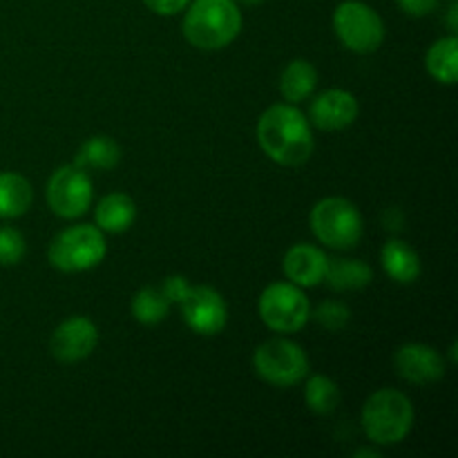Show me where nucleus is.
I'll return each instance as SVG.
<instances>
[{
	"label": "nucleus",
	"instance_id": "nucleus-1",
	"mask_svg": "<svg viewBox=\"0 0 458 458\" xmlns=\"http://www.w3.org/2000/svg\"><path fill=\"white\" fill-rule=\"evenodd\" d=\"M258 143L276 164L302 165L313 155L311 123L295 106L277 103L259 116Z\"/></svg>",
	"mask_w": 458,
	"mask_h": 458
},
{
	"label": "nucleus",
	"instance_id": "nucleus-2",
	"mask_svg": "<svg viewBox=\"0 0 458 458\" xmlns=\"http://www.w3.org/2000/svg\"><path fill=\"white\" fill-rule=\"evenodd\" d=\"M242 12L235 0H192L183 18V36L197 49L215 52L240 36Z\"/></svg>",
	"mask_w": 458,
	"mask_h": 458
},
{
	"label": "nucleus",
	"instance_id": "nucleus-3",
	"mask_svg": "<svg viewBox=\"0 0 458 458\" xmlns=\"http://www.w3.org/2000/svg\"><path fill=\"white\" fill-rule=\"evenodd\" d=\"M414 425V407L403 392L380 389L362 407V429L376 445H398Z\"/></svg>",
	"mask_w": 458,
	"mask_h": 458
},
{
	"label": "nucleus",
	"instance_id": "nucleus-4",
	"mask_svg": "<svg viewBox=\"0 0 458 458\" xmlns=\"http://www.w3.org/2000/svg\"><path fill=\"white\" fill-rule=\"evenodd\" d=\"M311 231L322 244L331 249L347 250L360 242L362 231V215L356 206L343 197H327L318 201L311 210Z\"/></svg>",
	"mask_w": 458,
	"mask_h": 458
},
{
	"label": "nucleus",
	"instance_id": "nucleus-5",
	"mask_svg": "<svg viewBox=\"0 0 458 458\" xmlns=\"http://www.w3.org/2000/svg\"><path fill=\"white\" fill-rule=\"evenodd\" d=\"M106 237L98 226L79 224L58 233L49 244V262L63 273L89 271L106 258Z\"/></svg>",
	"mask_w": 458,
	"mask_h": 458
},
{
	"label": "nucleus",
	"instance_id": "nucleus-6",
	"mask_svg": "<svg viewBox=\"0 0 458 458\" xmlns=\"http://www.w3.org/2000/svg\"><path fill=\"white\" fill-rule=\"evenodd\" d=\"M253 367L255 374L268 385L291 387L309 374V358L300 344L284 338H273L255 349Z\"/></svg>",
	"mask_w": 458,
	"mask_h": 458
},
{
	"label": "nucleus",
	"instance_id": "nucleus-7",
	"mask_svg": "<svg viewBox=\"0 0 458 458\" xmlns=\"http://www.w3.org/2000/svg\"><path fill=\"white\" fill-rule=\"evenodd\" d=\"M334 30L344 47L358 54L376 52L385 40L383 18L360 0L338 4L334 13Z\"/></svg>",
	"mask_w": 458,
	"mask_h": 458
},
{
	"label": "nucleus",
	"instance_id": "nucleus-8",
	"mask_svg": "<svg viewBox=\"0 0 458 458\" xmlns=\"http://www.w3.org/2000/svg\"><path fill=\"white\" fill-rule=\"evenodd\" d=\"M311 304L293 282H276L267 286L259 298V318L268 329L277 334H293L307 325Z\"/></svg>",
	"mask_w": 458,
	"mask_h": 458
},
{
	"label": "nucleus",
	"instance_id": "nucleus-9",
	"mask_svg": "<svg viewBox=\"0 0 458 458\" xmlns=\"http://www.w3.org/2000/svg\"><path fill=\"white\" fill-rule=\"evenodd\" d=\"M49 208L63 219H76L92 204V182L85 168L76 164L63 165L49 177L47 183Z\"/></svg>",
	"mask_w": 458,
	"mask_h": 458
},
{
	"label": "nucleus",
	"instance_id": "nucleus-10",
	"mask_svg": "<svg viewBox=\"0 0 458 458\" xmlns=\"http://www.w3.org/2000/svg\"><path fill=\"white\" fill-rule=\"evenodd\" d=\"M183 322L199 335H215L226 327L228 311L222 295L210 286H191L182 302Z\"/></svg>",
	"mask_w": 458,
	"mask_h": 458
},
{
	"label": "nucleus",
	"instance_id": "nucleus-11",
	"mask_svg": "<svg viewBox=\"0 0 458 458\" xmlns=\"http://www.w3.org/2000/svg\"><path fill=\"white\" fill-rule=\"evenodd\" d=\"M98 343V331L94 327V322L89 318L74 316L67 318L65 322L56 327V331L52 334L49 340V349H52V356L58 362H79L83 358H88L94 352Z\"/></svg>",
	"mask_w": 458,
	"mask_h": 458
},
{
	"label": "nucleus",
	"instance_id": "nucleus-12",
	"mask_svg": "<svg viewBox=\"0 0 458 458\" xmlns=\"http://www.w3.org/2000/svg\"><path fill=\"white\" fill-rule=\"evenodd\" d=\"M394 367L401 378L416 385L437 383L445 374L443 356L428 344H403L394 356Z\"/></svg>",
	"mask_w": 458,
	"mask_h": 458
},
{
	"label": "nucleus",
	"instance_id": "nucleus-13",
	"mask_svg": "<svg viewBox=\"0 0 458 458\" xmlns=\"http://www.w3.org/2000/svg\"><path fill=\"white\" fill-rule=\"evenodd\" d=\"M309 119L320 130H344L358 119V101L344 89H327L309 107Z\"/></svg>",
	"mask_w": 458,
	"mask_h": 458
},
{
	"label": "nucleus",
	"instance_id": "nucleus-14",
	"mask_svg": "<svg viewBox=\"0 0 458 458\" xmlns=\"http://www.w3.org/2000/svg\"><path fill=\"white\" fill-rule=\"evenodd\" d=\"M327 258L320 249L298 244L284 255V273L295 286H318L325 282Z\"/></svg>",
	"mask_w": 458,
	"mask_h": 458
},
{
	"label": "nucleus",
	"instance_id": "nucleus-15",
	"mask_svg": "<svg viewBox=\"0 0 458 458\" xmlns=\"http://www.w3.org/2000/svg\"><path fill=\"white\" fill-rule=\"evenodd\" d=\"M380 262L387 276L398 284H411L420 276V259L414 249L401 240H392L380 250Z\"/></svg>",
	"mask_w": 458,
	"mask_h": 458
},
{
	"label": "nucleus",
	"instance_id": "nucleus-16",
	"mask_svg": "<svg viewBox=\"0 0 458 458\" xmlns=\"http://www.w3.org/2000/svg\"><path fill=\"white\" fill-rule=\"evenodd\" d=\"M94 217L103 233H125L137 217V204L123 192H112L98 201Z\"/></svg>",
	"mask_w": 458,
	"mask_h": 458
},
{
	"label": "nucleus",
	"instance_id": "nucleus-17",
	"mask_svg": "<svg viewBox=\"0 0 458 458\" xmlns=\"http://www.w3.org/2000/svg\"><path fill=\"white\" fill-rule=\"evenodd\" d=\"M31 183L18 173H0V219H16L30 210Z\"/></svg>",
	"mask_w": 458,
	"mask_h": 458
},
{
	"label": "nucleus",
	"instance_id": "nucleus-18",
	"mask_svg": "<svg viewBox=\"0 0 458 458\" xmlns=\"http://www.w3.org/2000/svg\"><path fill=\"white\" fill-rule=\"evenodd\" d=\"M318 85V72L304 58H295L280 76V92L289 103H300L313 94Z\"/></svg>",
	"mask_w": 458,
	"mask_h": 458
},
{
	"label": "nucleus",
	"instance_id": "nucleus-19",
	"mask_svg": "<svg viewBox=\"0 0 458 458\" xmlns=\"http://www.w3.org/2000/svg\"><path fill=\"white\" fill-rule=\"evenodd\" d=\"M374 277L369 264L362 259H343L335 258L327 262L325 282L335 291H356L367 286Z\"/></svg>",
	"mask_w": 458,
	"mask_h": 458
},
{
	"label": "nucleus",
	"instance_id": "nucleus-20",
	"mask_svg": "<svg viewBox=\"0 0 458 458\" xmlns=\"http://www.w3.org/2000/svg\"><path fill=\"white\" fill-rule=\"evenodd\" d=\"M428 70L437 81L454 85L458 79V40L456 36L437 40L428 52Z\"/></svg>",
	"mask_w": 458,
	"mask_h": 458
},
{
	"label": "nucleus",
	"instance_id": "nucleus-21",
	"mask_svg": "<svg viewBox=\"0 0 458 458\" xmlns=\"http://www.w3.org/2000/svg\"><path fill=\"white\" fill-rule=\"evenodd\" d=\"M121 161V148L110 137H92L81 146L74 164L79 168H101L110 170Z\"/></svg>",
	"mask_w": 458,
	"mask_h": 458
},
{
	"label": "nucleus",
	"instance_id": "nucleus-22",
	"mask_svg": "<svg viewBox=\"0 0 458 458\" xmlns=\"http://www.w3.org/2000/svg\"><path fill=\"white\" fill-rule=\"evenodd\" d=\"M170 300L165 298V293L161 291V286H146V289L139 291L132 298V316L137 318L141 325H159L161 320H165L170 311Z\"/></svg>",
	"mask_w": 458,
	"mask_h": 458
},
{
	"label": "nucleus",
	"instance_id": "nucleus-23",
	"mask_svg": "<svg viewBox=\"0 0 458 458\" xmlns=\"http://www.w3.org/2000/svg\"><path fill=\"white\" fill-rule=\"evenodd\" d=\"M304 401H307V407L313 414L327 416L340 405V389L327 376H313L307 383V389H304Z\"/></svg>",
	"mask_w": 458,
	"mask_h": 458
},
{
	"label": "nucleus",
	"instance_id": "nucleus-24",
	"mask_svg": "<svg viewBox=\"0 0 458 458\" xmlns=\"http://www.w3.org/2000/svg\"><path fill=\"white\" fill-rule=\"evenodd\" d=\"M25 237L12 226L0 228V267H13L25 258Z\"/></svg>",
	"mask_w": 458,
	"mask_h": 458
},
{
	"label": "nucleus",
	"instance_id": "nucleus-25",
	"mask_svg": "<svg viewBox=\"0 0 458 458\" xmlns=\"http://www.w3.org/2000/svg\"><path fill=\"white\" fill-rule=\"evenodd\" d=\"M313 316H316V320L320 322L325 329L340 331L349 325V318H352V313H349V309L344 307L343 302L327 300V302H322L320 307L316 309V313H313Z\"/></svg>",
	"mask_w": 458,
	"mask_h": 458
},
{
	"label": "nucleus",
	"instance_id": "nucleus-26",
	"mask_svg": "<svg viewBox=\"0 0 458 458\" xmlns=\"http://www.w3.org/2000/svg\"><path fill=\"white\" fill-rule=\"evenodd\" d=\"M188 289H191V284H188V280L183 276L165 277V282L161 284V291H164L165 298H168L170 302H182L183 295L188 293Z\"/></svg>",
	"mask_w": 458,
	"mask_h": 458
},
{
	"label": "nucleus",
	"instance_id": "nucleus-27",
	"mask_svg": "<svg viewBox=\"0 0 458 458\" xmlns=\"http://www.w3.org/2000/svg\"><path fill=\"white\" fill-rule=\"evenodd\" d=\"M150 12L159 13V16H174V13L183 12L191 4V0H143Z\"/></svg>",
	"mask_w": 458,
	"mask_h": 458
},
{
	"label": "nucleus",
	"instance_id": "nucleus-28",
	"mask_svg": "<svg viewBox=\"0 0 458 458\" xmlns=\"http://www.w3.org/2000/svg\"><path fill=\"white\" fill-rule=\"evenodd\" d=\"M396 3L410 16H428L429 12L437 9L438 0H396Z\"/></svg>",
	"mask_w": 458,
	"mask_h": 458
},
{
	"label": "nucleus",
	"instance_id": "nucleus-29",
	"mask_svg": "<svg viewBox=\"0 0 458 458\" xmlns=\"http://www.w3.org/2000/svg\"><path fill=\"white\" fill-rule=\"evenodd\" d=\"M447 22H450V31H458V3H452L450 7V18H447Z\"/></svg>",
	"mask_w": 458,
	"mask_h": 458
},
{
	"label": "nucleus",
	"instance_id": "nucleus-30",
	"mask_svg": "<svg viewBox=\"0 0 458 458\" xmlns=\"http://www.w3.org/2000/svg\"><path fill=\"white\" fill-rule=\"evenodd\" d=\"M356 456L360 458V456H378V452H374V450H360V452H356Z\"/></svg>",
	"mask_w": 458,
	"mask_h": 458
},
{
	"label": "nucleus",
	"instance_id": "nucleus-31",
	"mask_svg": "<svg viewBox=\"0 0 458 458\" xmlns=\"http://www.w3.org/2000/svg\"><path fill=\"white\" fill-rule=\"evenodd\" d=\"M235 3H242V4H250V7H253V4H259V3H264V0H235Z\"/></svg>",
	"mask_w": 458,
	"mask_h": 458
}]
</instances>
